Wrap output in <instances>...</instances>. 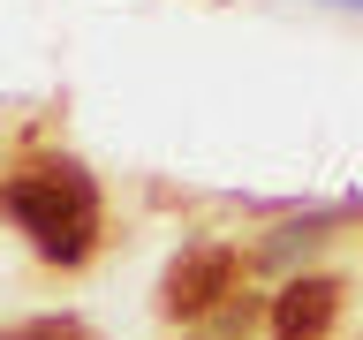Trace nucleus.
<instances>
[{
	"instance_id": "f257e3e1",
	"label": "nucleus",
	"mask_w": 363,
	"mask_h": 340,
	"mask_svg": "<svg viewBox=\"0 0 363 340\" xmlns=\"http://www.w3.org/2000/svg\"><path fill=\"white\" fill-rule=\"evenodd\" d=\"M0 204L23 220V234L38 242V257L53 265H84L91 234H99V189L84 166H30L0 189Z\"/></svg>"
},
{
	"instance_id": "7ed1b4c3",
	"label": "nucleus",
	"mask_w": 363,
	"mask_h": 340,
	"mask_svg": "<svg viewBox=\"0 0 363 340\" xmlns=\"http://www.w3.org/2000/svg\"><path fill=\"white\" fill-rule=\"evenodd\" d=\"M333 310H340V288L325 280V272L288 280V288L272 295V340H318L325 325H333Z\"/></svg>"
},
{
	"instance_id": "f03ea898",
	"label": "nucleus",
	"mask_w": 363,
	"mask_h": 340,
	"mask_svg": "<svg viewBox=\"0 0 363 340\" xmlns=\"http://www.w3.org/2000/svg\"><path fill=\"white\" fill-rule=\"evenodd\" d=\"M227 288H235V249H189V257H174V272H167V310L197 317V310H212Z\"/></svg>"
}]
</instances>
